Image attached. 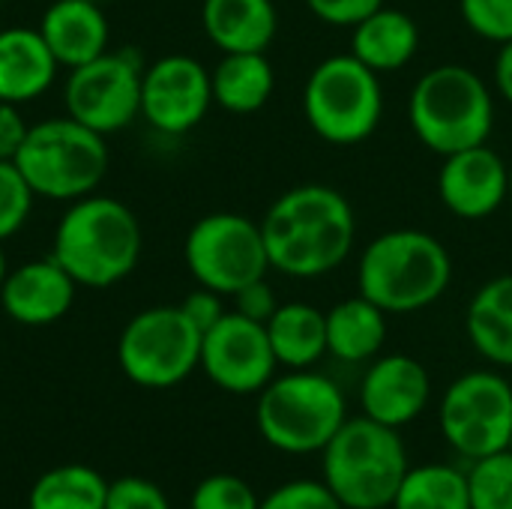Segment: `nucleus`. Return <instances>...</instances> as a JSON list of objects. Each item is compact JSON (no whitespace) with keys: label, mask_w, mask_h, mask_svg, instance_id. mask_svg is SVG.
<instances>
[{"label":"nucleus","mask_w":512,"mask_h":509,"mask_svg":"<svg viewBox=\"0 0 512 509\" xmlns=\"http://www.w3.org/2000/svg\"><path fill=\"white\" fill-rule=\"evenodd\" d=\"M270 270L291 279H318L339 270L357 243L351 201L324 183L282 192L261 219Z\"/></svg>","instance_id":"obj_1"},{"label":"nucleus","mask_w":512,"mask_h":509,"mask_svg":"<svg viewBox=\"0 0 512 509\" xmlns=\"http://www.w3.org/2000/svg\"><path fill=\"white\" fill-rule=\"evenodd\" d=\"M453 282L447 246L420 228H393L378 234L360 255L357 294L387 315H411L438 303Z\"/></svg>","instance_id":"obj_2"},{"label":"nucleus","mask_w":512,"mask_h":509,"mask_svg":"<svg viewBox=\"0 0 512 509\" xmlns=\"http://www.w3.org/2000/svg\"><path fill=\"white\" fill-rule=\"evenodd\" d=\"M141 225L135 213L108 195L69 201L57 222L51 258L84 288H111L123 282L141 258Z\"/></svg>","instance_id":"obj_3"},{"label":"nucleus","mask_w":512,"mask_h":509,"mask_svg":"<svg viewBox=\"0 0 512 509\" xmlns=\"http://www.w3.org/2000/svg\"><path fill=\"white\" fill-rule=\"evenodd\" d=\"M408 123L417 141L438 156L480 147L495 129V96L471 66L441 63L411 87Z\"/></svg>","instance_id":"obj_4"},{"label":"nucleus","mask_w":512,"mask_h":509,"mask_svg":"<svg viewBox=\"0 0 512 509\" xmlns=\"http://www.w3.org/2000/svg\"><path fill=\"white\" fill-rule=\"evenodd\" d=\"M399 429L372 417H348L321 450V480L345 509H387L408 474Z\"/></svg>","instance_id":"obj_5"},{"label":"nucleus","mask_w":512,"mask_h":509,"mask_svg":"<svg viewBox=\"0 0 512 509\" xmlns=\"http://www.w3.org/2000/svg\"><path fill=\"white\" fill-rule=\"evenodd\" d=\"M348 420L339 384L315 369H288L258 393L255 423L261 438L288 456L321 453Z\"/></svg>","instance_id":"obj_6"},{"label":"nucleus","mask_w":512,"mask_h":509,"mask_svg":"<svg viewBox=\"0 0 512 509\" xmlns=\"http://www.w3.org/2000/svg\"><path fill=\"white\" fill-rule=\"evenodd\" d=\"M303 117L309 129L333 147L363 144L378 132L384 117L381 75L351 51L324 57L306 78Z\"/></svg>","instance_id":"obj_7"},{"label":"nucleus","mask_w":512,"mask_h":509,"mask_svg":"<svg viewBox=\"0 0 512 509\" xmlns=\"http://www.w3.org/2000/svg\"><path fill=\"white\" fill-rule=\"evenodd\" d=\"M33 195L51 201H78L93 195L108 171L105 135L66 117H51L27 129L12 159Z\"/></svg>","instance_id":"obj_8"},{"label":"nucleus","mask_w":512,"mask_h":509,"mask_svg":"<svg viewBox=\"0 0 512 509\" xmlns=\"http://www.w3.org/2000/svg\"><path fill=\"white\" fill-rule=\"evenodd\" d=\"M117 363L138 387H177L201 366V330L183 315L180 306L144 309L123 327Z\"/></svg>","instance_id":"obj_9"},{"label":"nucleus","mask_w":512,"mask_h":509,"mask_svg":"<svg viewBox=\"0 0 512 509\" xmlns=\"http://www.w3.org/2000/svg\"><path fill=\"white\" fill-rule=\"evenodd\" d=\"M183 258L192 279L222 297H234L270 270L261 222L240 213L201 216L186 234Z\"/></svg>","instance_id":"obj_10"},{"label":"nucleus","mask_w":512,"mask_h":509,"mask_svg":"<svg viewBox=\"0 0 512 509\" xmlns=\"http://www.w3.org/2000/svg\"><path fill=\"white\" fill-rule=\"evenodd\" d=\"M441 435L468 462L507 450L512 435V384L492 372L459 375L441 399Z\"/></svg>","instance_id":"obj_11"},{"label":"nucleus","mask_w":512,"mask_h":509,"mask_svg":"<svg viewBox=\"0 0 512 509\" xmlns=\"http://www.w3.org/2000/svg\"><path fill=\"white\" fill-rule=\"evenodd\" d=\"M144 60L135 48L105 51L96 60L69 69L66 111L99 135H111L135 123L141 114Z\"/></svg>","instance_id":"obj_12"},{"label":"nucleus","mask_w":512,"mask_h":509,"mask_svg":"<svg viewBox=\"0 0 512 509\" xmlns=\"http://www.w3.org/2000/svg\"><path fill=\"white\" fill-rule=\"evenodd\" d=\"M204 375L225 393L252 396L261 393L279 369L267 327L249 321L240 312H225L216 327L201 336Z\"/></svg>","instance_id":"obj_13"},{"label":"nucleus","mask_w":512,"mask_h":509,"mask_svg":"<svg viewBox=\"0 0 512 509\" xmlns=\"http://www.w3.org/2000/svg\"><path fill=\"white\" fill-rule=\"evenodd\" d=\"M213 105L210 69L189 54L159 57L141 78V117L162 135L192 132Z\"/></svg>","instance_id":"obj_14"},{"label":"nucleus","mask_w":512,"mask_h":509,"mask_svg":"<svg viewBox=\"0 0 512 509\" xmlns=\"http://www.w3.org/2000/svg\"><path fill=\"white\" fill-rule=\"evenodd\" d=\"M441 159L438 198L453 216L480 222L498 213L504 201H510V165L489 144L468 147Z\"/></svg>","instance_id":"obj_15"},{"label":"nucleus","mask_w":512,"mask_h":509,"mask_svg":"<svg viewBox=\"0 0 512 509\" xmlns=\"http://www.w3.org/2000/svg\"><path fill=\"white\" fill-rule=\"evenodd\" d=\"M432 399V378L417 357L387 354L375 357L360 384V408L366 417L405 429L411 426Z\"/></svg>","instance_id":"obj_16"},{"label":"nucleus","mask_w":512,"mask_h":509,"mask_svg":"<svg viewBox=\"0 0 512 509\" xmlns=\"http://www.w3.org/2000/svg\"><path fill=\"white\" fill-rule=\"evenodd\" d=\"M75 288V279L54 258H39L9 270L0 285V306L15 324L45 327L72 309Z\"/></svg>","instance_id":"obj_17"},{"label":"nucleus","mask_w":512,"mask_h":509,"mask_svg":"<svg viewBox=\"0 0 512 509\" xmlns=\"http://www.w3.org/2000/svg\"><path fill=\"white\" fill-rule=\"evenodd\" d=\"M39 33L66 69L84 66L108 51V18L93 0H54L42 12Z\"/></svg>","instance_id":"obj_18"},{"label":"nucleus","mask_w":512,"mask_h":509,"mask_svg":"<svg viewBox=\"0 0 512 509\" xmlns=\"http://www.w3.org/2000/svg\"><path fill=\"white\" fill-rule=\"evenodd\" d=\"M54 60L39 27L0 30V99L24 105L39 99L57 78Z\"/></svg>","instance_id":"obj_19"},{"label":"nucleus","mask_w":512,"mask_h":509,"mask_svg":"<svg viewBox=\"0 0 512 509\" xmlns=\"http://www.w3.org/2000/svg\"><path fill=\"white\" fill-rule=\"evenodd\" d=\"M201 27L222 54L267 51L279 30L273 0H204Z\"/></svg>","instance_id":"obj_20"},{"label":"nucleus","mask_w":512,"mask_h":509,"mask_svg":"<svg viewBox=\"0 0 512 509\" xmlns=\"http://www.w3.org/2000/svg\"><path fill=\"white\" fill-rule=\"evenodd\" d=\"M417 48L420 27L402 9L381 6L357 27H351V54L378 75L405 69L417 57Z\"/></svg>","instance_id":"obj_21"},{"label":"nucleus","mask_w":512,"mask_h":509,"mask_svg":"<svg viewBox=\"0 0 512 509\" xmlns=\"http://www.w3.org/2000/svg\"><path fill=\"white\" fill-rule=\"evenodd\" d=\"M465 333L483 360L512 369V273L477 288L465 312Z\"/></svg>","instance_id":"obj_22"},{"label":"nucleus","mask_w":512,"mask_h":509,"mask_svg":"<svg viewBox=\"0 0 512 509\" xmlns=\"http://www.w3.org/2000/svg\"><path fill=\"white\" fill-rule=\"evenodd\" d=\"M387 342V312L354 294L327 312V354L342 363H369Z\"/></svg>","instance_id":"obj_23"},{"label":"nucleus","mask_w":512,"mask_h":509,"mask_svg":"<svg viewBox=\"0 0 512 509\" xmlns=\"http://www.w3.org/2000/svg\"><path fill=\"white\" fill-rule=\"evenodd\" d=\"M213 102L231 114H255L261 111L276 90V69L264 51H237L222 54L216 69L210 72Z\"/></svg>","instance_id":"obj_24"},{"label":"nucleus","mask_w":512,"mask_h":509,"mask_svg":"<svg viewBox=\"0 0 512 509\" xmlns=\"http://www.w3.org/2000/svg\"><path fill=\"white\" fill-rule=\"evenodd\" d=\"M264 327L285 369H312L327 354V312L312 303H279Z\"/></svg>","instance_id":"obj_25"},{"label":"nucleus","mask_w":512,"mask_h":509,"mask_svg":"<svg viewBox=\"0 0 512 509\" xmlns=\"http://www.w3.org/2000/svg\"><path fill=\"white\" fill-rule=\"evenodd\" d=\"M108 483L87 465H60L45 471L27 498V509H105Z\"/></svg>","instance_id":"obj_26"},{"label":"nucleus","mask_w":512,"mask_h":509,"mask_svg":"<svg viewBox=\"0 0 512 509\" xmlns=\"http://www.w3.org/2000/svg\"><path fill=\"white\" fill-rule=\"evenodd\" d=\"M393 509H471L468 477L453 465H417L408 468Z\"/></svg>","instance_id":"obj_27"},{"label":"nucleus","mask_w":512,"mask_h":509,"mask_svg":"<svg viewBox=\"0 0 512 509\" xmlns=\"http://www.w3.org/2000/svg\"><path fill=\"white\" fill-rule=\"evenodd\" d=\"M471 509H512V453L474 459L465 471Z\"/></svg>","instance_id":"obj_28"},{"label":"nucleus","mask_w":512,"mask_h":509,"mask_svg":"<svg viewBox=\"0 0 512 509\" xmlns=\"http://www.w3.org/2000/svg\"><path fill=\"white\" fill-rule=\"evenodd\" d=\"M33 198L36 195L18 165L12 159H0V243L24 228Z\"/></svg>","instance_id":"obj_29"},{"label":"nucleus","mask_w":512,"mask_h":509,"mask_svg":"<svg viewBox=\"0 0 512 509\" xmlns=\"http://www.w3.org/2000/svg\"><path fill=\"white\" fill-rule=\"evenodd\" d=\"M192 509H258L261 498L255 489L234 474H213L192 492Z\"/></svg>","instance_id":"obj_30"},{"label":"nucleus","mask_w":512,"mask_h":509,"mask_svg":"<svg viewBox=\"0 0 512 509\" xmlns=\"http://www.w3.org/2000/svg\"><path fill=\"white\" fill-rule=\"evenodd\" d=\"M459 12L480 39L495 45L512 39V0H459Z\"/></svg>","instance_id":"obj_31"},{"label":"nucleus","mask_w":512,"mask_h":509,"mask_svg":"<svg viewBox=\"0 0 512 509\" xmlns=\"http://www.w3.org/2000/svg\"><path fill=\"white\" fill-rule=\"evenodd\" d=\"M258 509H345L324 480H291L261 498Z\"/></svg>","instance_id":"obj_32"},{"label":"nucleus","mask_w":512,"mask_h":509,"mask_svg":"<svg viewBox=\"0 0 512 509\" xmlns=\"http://www.w3.org/2000/svg\"><path fill=\"white\" fill-rule=\"evenodd\" d=\"M105 509H171L165 492L141 477H123L117 483H108Z\"/></svg>","instance_id":"obj_33"},{"label":"nucleus","mask_w":512,"mask_h":509,"mask_svg":"<svg viewBox=\"0 0 512 509\" xmlns=\"http://www.w3.org/2000/svg\"><path fill=\"white\" fill-rule=\"evenodd\" d=\"M309 12L330 24V27H357L363 18H369L375 9L384 6V0H306Z\"/></svg>","instance_id":"obj_34"},{"label":"nucleus","mask_w":512,"mask_h":509,"mask_svg":"<svg viewBox=\"0 0 512 509\" xmlns=\"http://www.w3.org/2000/svg\"><path fill=\"white\" fill-rule=\"evenodd\" d=\"M276 309H279V300H276L273 288L267 285V276L249 282L246 288H240V291L234 294V312L246 315L249 321L267 324V321L273 318Z\"/></svg>","instance_id":"obj_35"},{"label":"nucleus","mask_w":512,"mask_h":509,"mask_svg":"<svg viewBox=\"0 0 512 509\" xmlns=\"http://www.w3.org/2000/svg\"><path fill=\"white\" fill-rule=\"evenodd\" d=\"M180 309H183V315L201 330V336H204L210 327H216V324L222 321V315L228 312L225 303H222V294H216V291H210V288H201V285H198V291H192V294L180 303Z\"/></svg>","instance_id":"obj_36"},{"label":"nucleus","mask_w":512,"mask_h":509,"mask_svg":"<svg viewBox=\"0 0 512 509\" xmlns=\"http://www.w3.org/2000/svg\"><path fill=\"white\" fill-rule=\"evenodd\" d=\"M27 120L21 117L18 105L0 99V159H15L27 138Z\"/></svg>","instance_id":"obj_37"},{"label":"nucleus","mask_w":512,"mask_h":509,"mask_svg":"<svg viewBox=\"0 0 512 509\" xmlns=\"http://www.w3.org/2000/svg\"><path fill=\"white\" fill-rule=\"evenodd\" d=\"M495 90L504 102L512 105V39L498 45V57H495Z\"/></svg>","instance_id":"obj_38"},{"label":"nucleus","mask_w":512,"mask_h":509,"mask_svg":"<svg viewBox=\"0 0 512 509\" xmlns=\"http://www.w3.org/2000/svg\"><path fill=\"white\" fill-rule=\"evenodd\" d=\"M6 276H9V264H6V255H3V246H0V285H3Z\"/></svg>","instance_id":"obj_39"},{"label":"nucleus","mask_w":512,"mask_h":509,"mask_svg":"<svg viewBox=\"0 0 512 509\" xmlns=\"http://www.w3.org/2000/svg\"><path fill=\"white\" fill-rule=\"evenodd\" d=\"M510 201H512V165H510Z\"/></svg>","instance_id":"obj_40"},{"label":"nucleus","mask_w":512,"mask_h":509,"mask_svg":"<svg viewBox=\"0 0 512 509\" xmlns=\"http://www.w3.org/2000/svg\"><path fill=\"white\" fill-rule=\"evenodd\" d=\"M507 450H510V453H512V435H510V444H507Z\"/></svg>","instance_id":"obj_41"},{"label":"nucleus","mask_w":512,"mask_h":509,"mask_svg":"<svg viewBox=\"0 0 512 509\" xmlns=\"http://www.w3.org/2000/svg\"><path fill=\"white\" fill-rule=\"evenodd\" d=\"M93 3H99V0H93Z\"/></svg>","instance_id":"obj_42"}]
</instances>
